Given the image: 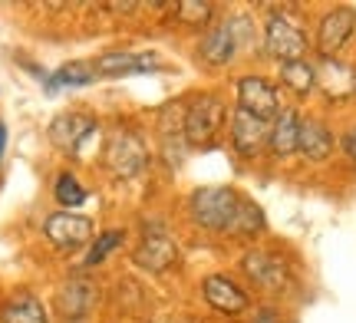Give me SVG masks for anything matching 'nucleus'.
I'll use <instances>...</instances> for the list:
<instances>
[{
  "mask_svg": "<svg viewBox=\"0 0 356 323\" xmlns=\"http://www.w3.org/2000/svg\"><path fill=\"white\" fill-rule=\"evenodd\" d=\"M238 201H241V194L228 185H202L188 194V215L204 231L225 234L238 211Z\"/></svg>",
  "mask_w": 356,
  "mask_h": 323,
  "instance_id": "obj_1",
  "label": "nucleus"
},
{
  "mask_svg": "<svg viewBox=\"0 0 356 323\" xmlns=\"http://www.w3.org/2000/svg\"><path fill=\"white\" fill-rule=\"evenodd\" d=\"M225 126H228V106L221 103V96H215V92H202V96L191 99L188 113H185V142L195 145V149L215 145Z\"/></svg>",
  "mask_w": 356,
  "mask_h": 323,
  "instance_id": "obj_2",
  "label": "nucleus"
},
{
  "mask_svg": "<svg viewBox=\"0 0 356 323\" xmlns=\"http://www.w3.org/2000/svg\"><path fill=\"white\" fill-rule=\"evenodd\" d=\"M149 165V149L142 142V135L136 129L115 126L106 139V168L113 172L115 179H136Z\"/></svg>",
  "mask_w": 356,
  "mask_h": 323,
  "instance_id": "obj_3",
  "label": "nucleus"
},
{
  "mask_svg": "<svg viewBox=\"0 0 356 323\" xmlns=\"http://www.w3.org/2000/svg\"><path fill=\"white\" fill-rule=\"evenodd\" d=\"M310 50L307 30L300 26V20H293L287 13H270L264 20V53L274 56L277 63H293L304 60Z\"/></svg>",
  "mask_w": 356,
  "mask_h": 323,
  "instance_id": "obj_4",
  "label": "nucleus"
},
{
  "mask_svg": "<svg viewBox=\"0 0 356 323\" xmlns=\"http://www.w3.org/2000/svg\"><path fill=\"white\" fill-rule=\"evenodd\" d=\"M241 271L264 294H284L291 287V264L277 251H264V247L248 251L241 258Z\"/></svg>",
  "mask_w": 356,
  "mask_h": 323,
  "instance_id": "obj_5",
  "label": "nucleus"
},
{
  "mask_svg": "<svg viewBox=\"0 0 356 323\" xmlns=\"http://www.w3.org/2000/svg\"><path fill=\"white\" fill-rule=\"evenodd\" d=\"M248 26V17H228L215 24L198 43V56L208 66H228L241 50V30Z\"/></svg>",
  "mask_w": 356,
  "mask_h": 323,
  "instance_id": "obj_6",
  "label": "nucleus"
},
{
  "mask_svg": "<svg viewBox=\"0 0 356 323\" xmlns=\"http://www.w3.org/2000/svg\"><path fill=\"white\" fill-rule=\"evenodd\" d=\"M356 33V10L353 7H333L320 17L317 26V53L320 60H340L346 43Z\"/></svg>",
  "mask_w": 356,
  "mask_h": 323,
  "instance_id": "obj_7",
  "label": "nucleus"
},
{
  "mask_svg": "<svg viewBox=\"0 0 356 323\" xmlns=\"http://www.w3.org/2000/svg\"><path fill=\"white\" fill-rule=\"evenodd\" d=\"M234 92H238V109H244V113H251L257 119H267V122H274L277 113L284 109L280 106V90L267 76H257V73L238 79Z\"/></svg>",
  "mask_w": 356,
  "mask_h": 323,
  "instance_id": "obj_8",
  "label": "nucleus"
},
{
  "mask_svg": "<svg viewBox=\"0 0 356 323\" xmlns=\"http://www.w3.org/2000/svg\"><path fill=\"white\" fill-rule=\"evenodd\" d=\"M231 129V149L241 158H257L270 142V122L267 119H257L244 109H234L228 119Z\"/></svg>",
  "mask_w": 356,
  "mask_h": 323,
  "instance_id": "obj_9",
  "label": "nucleus"
},
{
  "mask_svg": "<svg viewBox=\"0 0 356 323\" xmlns=\"http://www.w3.org/2000/svg\"><path fill=\"white\" fill-rule=\"evenodd\" d=\"M96 116L89 113H79V109H70V113H60L50 126V142L63 152V156H76L79 149L86 145L89 135H96Z\"/></svg>",
  "mask_w": 356,
  "mask_h": 323,
  "instance_id": "obj_10",
  "label": "nucleus"
},
{
  "mask_svg": "<svg viewBox=\"0 0 356 323\" xmlns=\"http://www.w3.org/2000/svg\"><path fill=\"white\" fill-rule=\"evenodd\" d=\"M202 297L221 317H244L248 307H251V297L231 281L228 274H208L202 281Z\"/></svg>",
  "mask_w": 356,
  "mask_h": 323,
  "instance_id": "obj_11",
  "label": "nucleus"
},
{
  "mask_svg": "<svg viewBox=\"0 0 356 323\" xmlns=\"http://www.w3.org/2000/svg\"><path fill=\"white\" fill-rule=\"evenodd\" d=\"M92 221L86 215H73V211H60V215H50V218L43 221V234L50 238L53 245L60 247V251H76L83 247L86 241H92Z\"/></svg>",
  "mask_w": 356,
  "mask_h": 323,
  "instance_id": "obj_12",
  "label": "nucleus"
},
{
  "mask_svg": "<svg viewBox=\"0 0 356 323\" xmlns=\"http://www.w3.org/2000/svg\"><path fill=\"white\" fill-rule=\"evenodd\" d=\"M53 304H56V310H60L63 320H86L89 313L96 310V304H99V287L92 281H86V277L63 281Z\"/></svg>",
  "mask_w": 356,
  "mask_h": 323,
  "instance_id": "obj_13",
  "label": "nucleus"
},
{
  "mask_svg": "<svg viewBox=\"0 0 356 323\" xmlns=\"http://www.w3.org/2000/svg\"><path fill=\"white\" fill-rule=\"evenodd\" d=\"M132 260L149 274H165L181 260V251H178V245L172 238H165V234H149V238H142V245L132 251Z\"/></svg>",
  "mask_w": 356,
  "mask_h": 323,
  "instance_id": "obj_14",
  "label": "nucleus"
},
{
  "mask_svg": "<svg viewBox=\"0 0 356 323\" xmlns=\"http://www.w3.org/2000/svg\"><path fill=\"white\" fill-rule=\"evenodd\" d=\"M317 90L330 103H346L356 96V69L343 60H320L317 63Z\"/></svg>",
  "mask_w": 356,
  "mask_h": 323,
  "instance_id": "obj_15",
  "label": "nucleus"
},
{
  "mask_svg": "<svg viewBox=\"0 0 356 323\" xmlns=\"http://www.w3.org/2000/svg\"><path fill=\"white\" fill-rule=\"evenodd\" d=\"M300 122L304 116L293 109V106H284L277 113V119L270 122V156L274 158H293L297 156V145H300Z\"/></svg>",
  "mask_w": 356,
  "mask_h": 323,
  "instance_id": "obj_16",
  "label": "nucleus"
},
{
  "mask_svg": "<svg viewBox=\"0 0 356 323\" xmlns=\"http://www.w3.org/2000/svg\"><path fill=\"white\" fill-rule=\"evenodd\" d=\"M99 76H136V73H152L159 69V60L152 53H129V50H109L92 60Z\"/></svg>",
  "mask_w": 356,
  "mask_h": 323,
  "instance_id": "obj_17",
  "label": "nucleus"
},
{
  "mask_svg": "<svg viewBox=\"0 0 356 323\" xmlns=\"http://www.w3.org/2000/svg\"><path fill=\"white\" fill-rule=\"evenodd\" d=\"M297 156L307 158L310 165H320L333 156V132L323 119H304L300 122V145Z\"/></svg>",
  "mask_w": 356,
  "mask_h": 323,
  "instance_id": "obj_18",
  "label": "nucleus"
},
{
  "mask_svg": "<svg viewBox=\"0 0 356 323\" xmlns=\"http://www.w3.org/2000/svg\"><path fill=\"white\" fill-rule=\"evenodd\" d=\"M267 231V218L264 211L251 201V198H244L238 201V211H234V218H231L228 224V238H241V241H254V238H261V234Z\"/></svg>",
  "mask_w": 356,
  "mask_h": 323,
  "instance_id": "obj_19",
  "label": "nucleus"
},
{
  "mask_svg": "<svg viewBox=\"0 0 356 323\" xmlns=\"http://www.w3.org/2000/svg\"><path fill=\"white\" fill-rule=\"evenodd\" d=\"M280 83L284 90H291L293 96H310L317 90V66L310 60H293V63H280Z\"/></svg>",
  "mask_w": 356,
  "mask_h": 323,
  "instance_id": "obj_20",
  "label": "nucleus"
},
{
  "mask_svg": "<svg viewBox=\"0 0 356 323\" xmlns=\"http://www.w3.org/2000/svg\"><path fill=\"white\" fill-rule=\"evenodd\" d=\"M0 323H50V317H47L43 304L33 294H17L13 300L3 304Z\"/></svg>",
  "mask_w": 356,
  "mask_h": 323,
  "instance_id": "obj_21",
  "label": "nucleus"
},
{
  "mask_svg": "<svg viewBox=\"0 0 356 323\" xmlns=\"http://www.w3.org/2000/svg\"><path fill=\"white\" fill-rule=\"evenodd\" d=\"M92 79H99V73H96L92 63H66L47 79V90L53 92V90H63V86H86Z\"/></svg>",
  "mask_w": 356,
  "mask_h": 323,
  "instance_id": "obj_22",
  "label": "nucleus"
},
{
  "mask_svg": "<svg viewBox=\"0 0 356 323\" xmlns=\"http://www.w3.org/2000/svg\"><path fill=\"white\" fill-rule=\"evenodd\" d=\"M53 198H56V205H63V208H79V205H86L89 192L79 185V179L73 172H63L56 179V185H53Z\"/></svg>",
  "mask_w": 356,
  "mask_h": 323,
  "instance_id": "obj_23",
  "label": "nucleus"
},
{
  "mask_svg": "<svg viewBox=\"0 0 356 323\" xmlns=\"http://www.w3.org/2000/svg\"><path fill=\"white\" fill-rule=\"evenodd\" d=\"M122 238H126V234H122V228H106V231H99V238H96V241H92V247L86 251V260H83V264H86V267L102 264V260L109 258L115 247L122 245Z\"/></svg>",
  "mask_w": 356,
  "mask_h": 323,
  "instance_id": "obj_24",
  "label": "nucleus"
},
{
  "mask_svg": "<svg viewBox=\"0 0 356 323\" xmlns=\"http://www.w3.org/2000/svg\"><path fill=\"white\" fill-rule=\"evenodd\" d=\"M185 113H188V106L172 99L168 106L159 109V132H162V139L165 135H185Z\"/></svg>",
  "mask_w": 356,
  "mask_h": 323,
  "instance_id": "obj_25",
  "label": "nucleus"
},
{
  "mask_svg": "<svg viewBox=\"0 0 356 323\" xmlns=\"http://www.w3.org/2000/svg\"><path fill=\"white\" fill-rule=\"evenodd\" d=\"M175 13L181 24L188 26H208L215 17V3H202V0H181L175 3Z\"/></svg>",
  "mask_w": 356,
  "mask_h": 323,
  "instance_id": "obj_26",
  "label": "nucleus"
},
{
  "mask_svg": "<svg viewBox=\"0 0 356 323\" xmlns=\"http://www.w3.org/2000/svg\"><path fill=\"white\" fill-rule=\"evenodd\" d=\"M343 156H346V158H353V162H356V126L343 135Z\"/></svg>",
  "mask_w": 356,
  "mask_h": 323,
  "instance_id": "obj_27",
  "label": "nucleus"
},
{
  "mask_svg": "<svg viewBox=\"0 0 356 323\" xmlns=\"http://www.w3.org/2000/svg\"><path fill=\"white\" fill-rule=\"evenodd\" d=\"M3 149H7V129H3V122H0V158H3Z\"/></svg>",
  "mask_w": 356,
  "mask_h": 323,
  "instance_id": "obj_28",
  "label": "nucleus"
},
{
  "mask_svg": "<svg viewBox=\"0 0 356 323\" xmlns=\"http://www.w3.org/2000/svg\"><path fill=\"white\" fill-rule=\"evenodd\" d=\"M165 323H195V320H188V317H168Z\"/></svg>",
  "mask_w": 356,
  "mask_h": 323,
  "instance_id": "obj_29",
  "label": "nucleus"
}]
</instances>
